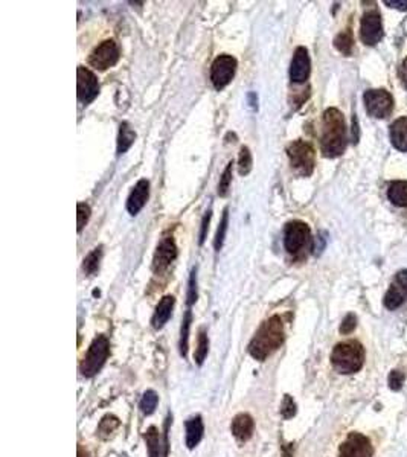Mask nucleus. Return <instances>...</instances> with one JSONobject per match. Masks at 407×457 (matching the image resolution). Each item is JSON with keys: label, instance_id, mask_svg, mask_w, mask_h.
Masks as SVG:
<instances>
[{"label": "nucleus", "instance_id": "1", "mask_svg": "<svg viewBox=\"0 0 407 457\" xmlns=\"http://www.w3.org/2000/svg\"><path fill=\"white\" fill-rule=\"evenodd\" d=\"M346 148V124L341 110L326 109L322 116L321 150L325 158H338Z\"/></svg>", "mask_w": 407, "mask_h": 457}, {"label": "nucleus", "instance_id": "2", "mask_svg": "<svg viewBox=\"0 0 407 457\" xmlns=\"http://www.w3.org/2000/svg\"><path fill=\"white\" fill-rule=\"evenodd\" d=\"M284 342V325L279 316L267 319L259 326L255 337L249 345V352L258 362H264L267 357L273 354Z\"/></svg>", "mask_w": 407, "mask_h": 457}, {"label": "nucleus", "instance_id": "3", "mask_svg": "<svg viewBox=\"0 0 407 457\" xmlns=\"http://www.w3.org/2000/svg\"><path fill=\"white\" fill-rule=\"evenodd\" d=\"M331 363L336 371L341 374L358 372L365 363V349L355 340L338 343L333 349Z\"/></svg>", "mask_w": 407, "mask_h": 457}, {"label": "nucleus", "instance_id": "4", "mask_svg": "<svg viewBox=\"0 0 407 457\" xmlns=\"http://www.w3.org/2000/svg\"><path fill=\"white\" fill-rule=\"evenodd\" d=\"M287 155L292 170L300 177H308L313 174L316 154L312 145L305 141H293L287 147Z\"/></svg>", "mask_w": 407, "mask_h": 457}, {"label": "nucleus", "instance_id": "5", "mask_svg": "<svg viewBox=\"0 0 407 457\" xmlns=\"http://www.w3.org/2000/svg\"><path fill=\"white\" fill-rule=\"evenodd\" d=\"M284 246L290 255L299 256L312 246V230L308 225L300 220L287 222L284 230Z\"/></svg>", "mask_w": 407, "mask_h": 457}, {"label": "nucleus", "instance_id": "6", "mask_svg": "<svg viewBox=\"0 0 407 457\" xmlns=\"http://www.w3.org/2000/svg\"><path fill=\"white\" fill-rule=\"evenodd\" d=\"M107 357H109V340L104 336H98L92 342L84 362L81 363L83 375L90 378L98 374L101 371V367L104 366L105 360H107Z\"/></svg>", "mask_w": 407, "mask_h": 457}, {"label": "nucleus", "instance_id": "7", "mask_svg": "<svg viewBox=\"0 0 407 457\" xmlns=\"http://www.w3.org/2000/svg\"><path fill=\"white\" fill-rule=\"evenodd\" d=\"M237 60L232 55H218L211 66V83L216 90H223L234 80L237 72Z\"/></svg>", "mask_w": 407, "mask_h": 457}, {"label": "nucleus", "instance_id": "8", "mask_svg": "<svg viewBox=\"0 0 407 457\" xmlns=\"http://www.w3.org/2000/svg\"><path fill=\"white\" fill-rule=\"evenodd\" d=\"M365 107L370 116L375 119H384L394 110V98L383 89H372L365 92Z\"/></svg>", "mask_w": 407, "mask_h": 457}, {"label": "nucleus", "instance_id": "9", "mask_svg": "<svg viewBox=\"0 0 407 457\" xmlns=\"http://www.w3.org/2000/svg\"><path fill=\"white\" fill-rule=\"evenodd\" d=\"M119 47L114 40H105L93 49L89 57V64L98 71H107L119 61Z\"/></svg>", "mask_w": 407, "mask_h": 457}, {"label": "nucleus", "instance_id": "10", "mask_svg": "<svg viewBox=\"0 0 407 457\" xmlns=\"http://www.w3.org/2000/svg\"><path fill=\"white\" fill-rule=\"evenodd\" d=\"M100 93V83L96 75L87 69L84 66H80L76 71V95L78 101L83 104H90Z\"/></svg>", "mask_w": 407, "mask_h": 457}, {"label": "nucleus", "instance_id": "11", "mask_svg": "<svg viewBox=\"0 0 407 457\" xmlns=\"http://www.w3.org/2000/svg\"><path fill=\"white\" fill-rule=\"evenodd\" d=\"M360 38L366 46H375L383 38L382 16L377 11H370L362 17Z\"/></svg>", "mask_w": 407, "mask_h": 457}, {"label": "nucleus", "instance_id": "12", "mask_svg": "<svg viewBox=\"0 0 407 457\" xmlns=\"http://www.w3.org/2000/svg\"><path fill=\"white\" fill-rule=\"evenodd\" d=\"M372 451L371 441L365 434L351 433L341 445L338 457H371Z\"/></svg>", "mask_w": 407, "mask_h": 457}, {"label": "nucleus", "instance_id": "13", "mask_svg": "<svg viewBox=\"0 0 407 457\" xmlns=\"http://www.w3.org/2000/svg\"><path fill=\"white\" fill-rule=\"evenodd\" d=\"M407 300V270H400L395 275L391 288L387 290L384 296V307L387 309H396L400 308Z\"/></svg>", "mask_w": 407, "mask_h": 457}, {"label": "nucleus", "instance_id": "14", "mask_svg": "<svg viewBox=\"0 0 407 457\" xmlns=\"http://www.w3.org/2000/svg\"><path fill=\"white\" fill-rule=\"evenodd\" d=\"M177 258V246L172 237H163L156 249L153 258V268L156 273H162L167 270L171 262Z\"/></svg>", "mask_w": 407, "mask_h": 457}, {"label": "nucleus", "instance_id": "15", "mask_svg": "<svg viewBox=\"0 0 407 457\" xmlns=\"http://www.w3.org/2000/svg\"><path fill=\"white\" fill-rule=\"evenodd\" d=\"M309 71H312V61L307 47L299 46L293 54L292 64H290V80L296 84H302L308 80Z\"/></svg>", "mask_w": 407, "mask_h": 457}, {"label": "nucleus", "instance_id": "16", "mask_svg": "<svg viewBox=\"0 0 407 457\" xmlns=\"http://www.w3.org/2000/svg\"><path fill=\"white\" fill-rule=\"evenodd\" d=\"M150 197V182L148 180H139L133 188L130 197L127 200V210L130 215H138L142 208L147 204Z\"/></svg>", "mask_w": 407, "mask_h": 457}, {"label": "nucleus", "instance_id": "17", "mask_svg": "<svg viewBox=\"0 0 407 457\" xmlns=\"http://www.w3.org/2000/svg\"><path fill=\"white\" fill-rule=\"evenodd\" d=\"M254 425L255 424H254V420H252V416L241 413L234 417L230 429L238 441L246 442L250 439L252 434H254Z\"/></svg>", "mask_w": 407, "mask_h": 457}, {"label": "nucleus", "instance_id": "18", "mask_svg": "<svg viewBox=\"0 0 407 457\" xmlns=\"http://www.w3.org/2000/svg\"><path fill=\"white\" fill-rule=\"evenodd\" d=\"M174 300L172 296H165L162 297V300L159 302L156 311H154V316H153V326L156 329H160L165 326V324L168 322L171 314H172V308H174Z\"/></svg>", "mask_w": 407, "mask_h": 457}, {"label": "nucleus", "instance_id": "19", "mask_svg": "<svg viewBox=\"0 0 407 457\" xmlns=\"http://www.w3.org/2000/svg\"><path fill=\"white\" fill-rule=\"evenodd\" d=\"M391 142L396 150L407 153V116L391 125Z\"/></svg>", "mask_w": 407, "mask_h": 457}, {"label": "nucleus", "instance_id": "20", "mask_svg": "<svg viewBox=\"0 0 407 457\" xmlns=\"http://www.w3.org/2000/svg\"><path fill=\"white\" fill-rule=\"evenodd\" d=\"M387 198L399 208H407V182L395 180L387 186Z\"/></svg>", "mask_w": 407, "mask_h": 457}, {"label": "nucleus", "instance_id": "21", "mask_svg": "<svg viewBox=\"0 0 407 457\" xmlns=\"http://www.w3.org/2000/svg\"><path fill=\"white\" fill-rule=\"evenodd\" d=\"M203 430L205 429H203V422L200 416L191 417L189 421H187V445L189 450L196 449V446L200 444L203 437Z\"/></svg>", "mask_w": 407, "mask_h": 457}, {"label": "nucleus", "instance_id": "22", "mask_svg": "<svg viewBox=\"0 0 407 457\" xmlns=\"http://www.w3.org/2000/svg\"><path fill=\"white\" fill-rule=\"evenodd\" d=\"M134 141H136V133L130 127V124L129 122H122L119 125L118 148H116V151H118V155H122L124 153H127L131 148V145L134 143Z\"/></svg>", "mask_w": 407, "mask_h": 457}, {"label": "nucleus", "instance_id": "23", "mask_svg": "<svg viewBox=\"0 0 407 457\" xmlns=\"http://www.w3.org/2000/svg\"><path fill=\"white\" fill-rule=\"evenodd\" d=\"M334 46L338 52H342L343 55H351L353 47H354V37L353 32L348 29V31H343L338 34L334 38Z\"/></svg>", "mask_w": 407, "mask_h": 457}, {"label": "nucleus", "instance_id": "24", "mask_svg": "<svg viewBox=\"0 0 407 457\" xmlns=\"http://www.w3.org/2000/svg\"><path fill=\"white\" fill-rule=\"evenodd\" d=\"M145 442H147L148 457H160V439L156 427H150L145 433Z\"/></svg>", "mask_w": 407, "mask_h": 457}, {"label": "nucleus", "instance_id": "25", "mask_svg": "<svg viewBox=\"0 0 407 457\" xmlns=\"http://www.w3.org/2000/svg\"><path fill=\"white\" fill-rule=\"evenodd\" d=\"M102 256V247H96L93 249L89 255L84 258L83 262V268L87 275H95L96 271L100 268V262Z\"/></svg>", "mask_w": 407, "mask_h": 457}, {"label": "nucleus", "instance_id": "26", "mask_svg": "<svg viewBox=\"0 0 407 457\" xmlns=\"http://www.w3.org/2000/svg\"><path fill=\"white\" fill-rule=\"evenodd\" d=\"M192 322V313L191 311H187L185 317H183L182 322V331H180V354L183 357H187L188 354V345H189V328Z\"/></svg>", "mask_w": 407, "mask_h": 457}, {"label": "nucleus", "instance_id": "27", "mask_svg": "<svg viewBox=\"0 0 407 457\" xmlns=\"http://www.w3.org/2000/svg\"><path fill=\"white\" fill-rule=\"evenodd\" d=\"M208 351H209L208 336L205 333V329H200L199 340H197V348H196V352H194V360H196L197 364H203V362H205V358L208 355Z\"/></svg>", "mask_w": 407, "mask_h": 457}, {"label": "nucleus", "instance_id": "28", "mask_svg": "<svg viewBox=\"0 0 407 457\" xmlns=\"http://www.w3.org/2000/svg\"><path fill=\"white\" fill-rule=\"evenodd\" d=\"M228 226H229V210L228 208L223 210V217H221V221H220V225H218V229H217V233H216V241H214V247H216V251H220L223 244H225V238H226V232H228Z\"/></svg>", "mask_w": 407, "mask_h": 457}, {"label": "nucleus", "instance_id": "29", "mask_svg": "<svg viewBox=\"0 0 407 457\" xmlns=\"http://www.w3.org/2000/svg\"><path fill=\"white\" fill-rule=\"evenodd\" d=\"M118 425H119V420L116 416L113 415H107V416H104L101 422H100V427H98V433L100 436L102 437V439H107V437L118 429Z\"/></svg>", "mask_w": 407, "mask_h": 457}, {"label": "nucleus", "instance_id": "30", "mask_svg": "<svg viewBox=\"0 0 407 457\" xmlns=\"http://www.w3.org/2000/svg\"><path fill=\"white\" fill-rule=\"evenodd\" d=\"M252 165H254V160H252V153L247 147H241L240 155H238V172L240 176H247V174L252 171Z\"/></svg>", "mask_w": 407, "mask_h": 457}, {"label": "nucleus", "instance_id": "31", "mask_svg": "<svg viewBox=\"0 0 407 457\" xmlns=\"http://www.w3.org/2000/svg\"><path fill=\"white\" fill-rule=\"evenodd\" d=\"M158 393L154 391H147L143 393L142 400H141V410L143 415H151L154 410H156V405H158Z\"/></svg>", "mask_w": 407, "mask_h": 457}, {"label": "nucleus", "instance_id": "32", "mask_svg": "<svg viewBox=\"0 0 407 457\" xmlns=\"http://www.w3.org/2000/svg\"><path fill=\"white\" fill-rule=\"evenodd\" d=\"M232 165H234V162L228 163L226 170L223 171L221 177H220V183H218V196L220 197H226L229 194V188L232 183Z\"/></svg>", "mask_w": 407, "mask_h": 457}, {"label": "nucleus", "instance_id": "33", "mask_svg": "<svg viewBox=\"0 0 407 457\" xmlns=\"http://www.w3.org/2000/svg\"><path fill=\"white\" fill-rule=\"evenodd\" d=\"M76 225H78V233L83 232L84 226L87 225V221H89L90 218V208H89V204H85V203H78V206H76Z\"/></svg>", "mask_w": 407, "mask_h": 457}, {"label": "nucleus", "instance_id": "34", "mask_svg": "<svg viewBox=\"0 0 407 457\" xmlns=\"http://www.w3.org/2000/svg\"><path fill=\"white\" fill-rule=\"evenodd\" d=\"M281 415H283L285 420H290V417H293L296 415V403L290 395L284 396L283 405H281Z\"/></svg>", "mask_w": 407, "mask_h": 457}, {"label": "nucleus", "instance_id": "35", "mask_svg": "<svg viewBox=\"0 0 407 457\" xmlns=\"http://www.w3.org/2000/svg\"><path fill=\"white\" fill-rule=\"evenodd\" d=\"M197 300V268L194 267L189 278V287H188V305L196 304Z\"/></svg>", "mask_w": 407, "mask_h": 457}, {"label": "nucleus", "instance_id": "36", "mask_svg": "<svg viewBox=\"0 0 407 457\" xmlns=\"http://www.w3.org/2000/svg\"><path fill=\"white\" fill-rule=\"evenodd\" d=\"M404 378L406 375L400 371H392L391 375H389V387L392 388V391H400V388L403 387V383H404Z\"/></svg>", "mask_w": 407, "mask_h": 457}, {"label": "nucleus", "instance_id": "37", "mask_svg": "<svg viewBox=\"0 0 407 457\" xmlns=\"http://www.w3.org/2000/svg\"><path fill=\"white\" fill-rule=\"evenodd\" d=\"M355 326H357V317L354 314H348L343 319V322L341 325V333L342 334H351L353 331L355 329Z\"/></svg>", "mask_w": 407, "mask_h": 457}, {"label": "nucleus", "instance_id": "38", "mask_svg": "<svg viewBox=\"0 0 407 457\" xmlns=\"http://www.w3.org/2000/svg\"><path fill=\"white\" fill-rule=\"evenodd\" d=\"M211 217H212V210H208V212H206V215H205V218H203V221H201V230H200V244H203V242H205V239H206V235H208V229H209V221H211Z\"/></svg>", "mask_w": 407, "mask_h": 457}, {"label": "nucleus", "instance_id": "39", "mask_svg": "<svg viewBox=\"0 0 407 457\" xmlns=\"http://www.w3.org/2000/svg\"><path fill=\"white\" fill-rule=\"evenodd\" d=\"M399 76H400V80H401V84L404 89L407 90V57L403 60L401 66H400V69H399Z\"/></svg>", "mask_w": 407, "mask_h": 457}, {"label": "nucleus", "instance_id": "40", "mask_svg": "<svg viewBox=\"0 0 407 457\" xmlns=\"http://www.w3.org/2000/svg\"><path fill=\"white\" fill-rule=\"evenodd\" d=\"M386 5H389L391 8H396V9H401V11H406L407 9V2L406 0H384Z\"/></svg>", "mask_w": 407, "mask_h": 457}, {"label": "nucleus", "instance_id": "41", "mask_svg": "<svg viewBox=\"0 0 407 457\" xmlns=\"http://www.w3.org/2000/svg\"><path fill=\"white\" fill-rule=\"evenodd\" d=\"M247 101H249V104H250V107H252V109H256V102H258V98H256V95L255 93H249L247 95Z\"/></svg>", "mask_w": 407, "mask_h": 457}, {"label": "nucleus", "instance_id": "42", "mask_svg": "<svg viewBox=\"0 0 407 457\" xmlns=\"http://www.w3.org/2000/svg\"><path fill=\"white\" fill-rule=\"evenodd\" d=\"M78 457H87V453L81 449V446H78Z\"/></svg>", "mask_w": 407, "mask_h": 457}]
</instances>
